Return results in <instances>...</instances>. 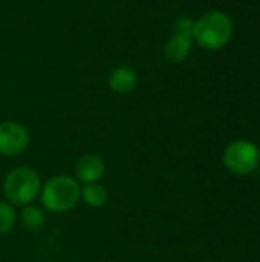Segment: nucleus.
<instances>
[{"instance_id": "nucleus-1", "label": "nucleus", "mask_w": 260, "mask_h": 262, "mask_svg": "<svg viewBox=\"0 0 260 262\" xmlns=\"http://www.w3.org/2000/svg\"><path fill=\"white\" fill-rule=\"evenodd\" d=\"M81 200V187L74 177L55 175L49 178L40 190L41 206L51 213L72 210Z\"/></svg>"}, {"instance_id": "nucleus-10", "label": "nucleus", "mask_w": 260, "mask_h": 262, "mask_svg": "<svg viewBox=\"0 0 260 262\" xmlns=\"http://www.w3.org/2000/svg\"><path fill=\"white\" fill-rule=\"evenodd\" d=\"M109 193L107 189L100 184V183H92V184H84V187H81V200L93 209L103 207L107 203Z\"/></svg>"}, {"instance_id": "nucleus-7", "label": "nucleus", "mask_w": 260, "mask_h": 262, "mask_svg": "<svg viewBox=\"0 0 260 262\" xmlns=\"http://www.w3.org/2000/svg\"><path fill=\"white\" fill-rule=\"evenodd\" d=\"M138 81L136 72L132 68L121 66L116 68L109 77V88L115 94H129L135 89Z\"/></svg>"}, {"instance_id": "nucleus-5", "label": "nucleus", "mask_w": 260, "mask_h": 262, "mask_svg": "<svg viewBox=\"0 0 260 262\" xmlns=\"http://www.w3.org/2000/svg\"><path fill=\"white\" fill-rule=\"evenodd\" d=\"M29 146V132L25 126L15 121L0 123V155L2 157H18Z\"/></svg>"}, {"instance_id": "nucleus-9", "label": "nucleus", "mask_w": 260, "mask_h": 262, "mask_svg": "<svg viewBox=\"0 0 260 262\" xmlns=\"http://www.w3.org/2000/svg\"><path fill=\"white\" fill-rule=\"evenodd\" d=\"M20 223L25 229L31 230V232H37L41 230L46 224V215L43 212V209L37 207V206H25L20 212Z\"/></svg>"}, {"instance_id": "nucleus-3", "label": "nucleus", "mask_w": 260, "mask_h": 262, "mask_svg": "<svg viewBox=\"0 0 260 262\" xmlns=\"http://www.w3.org/2000/svg\"><path fill=\"white\" fill-rule=\"evenodd\" d=\"M233 35L230 17L221 11H210L195 21L193 37L199 46L208 51L222 49Z\"/></svg>"}, {"instance_id": "nucleus-13", "label": "nucleus", "mask_w": 260, "mask_h": 262, "mask_svg": "<svg viewBox=\"0 0 260 262\" xmlns=\"http://www.w3.org/2000/svg\"><path fill=\"white\" fill-rule=\"evenodd\" d=\"M259 155H260V150H259Z\"/></svg>"}, {"instance_id": "nucleus-12", "label": "nucleus", "mask_w": 260, "mask_h": 262, "mask_svg": "<svg viewBox=\"0 0 260 262\" xmlns=\"http://www.w3.org/2000/svg\"><path fill=\"white\" fill-rule=\"evenodd\" d=\"M193 29H195V21L188 17H181L173 25V34H178V35L193 37Z\"/></svg>"}, {"instance_id": "nucleus-8", "label": "nucleus", "mask_w": 260, "mask_h": 262, "mask_svg": "<svg viewBox=\"0 0 260 262\" xmlns=\"http://www.w3.org/2000/svg\"><path fill=\"white\" fill-rule=\"evenodd\" d=\"M190 49H192V37L173 34L164 48V55L170 63H181L188 57Z\"/></svg>"}, {"instance_id": "nucleus-11", "label": "nucleus", "mask_w": 260, "mask_h": 262, "mask_svg": "<svg viewBox=\"0 0 260 262\" xmlns=\"http://www.w3.org/2000/svg\"><path fill=\"white\" fill-rule=\"evenodd\" d=\"M17 221V212L12 204L0 201V236L9 233Z\"/></svg>"}, {"instance_id": "nucleus-4", "label": "nucleus", "mask_w": 260, "mask_h": 262, "mask_svg": "<svg viewBox=\"0 0 260 262\" xmlns=\"http://www.w3.org/2000/svg\"><path fill=\"white\" fill-rule=\"evenodd\" d=\"M257 147L247 140H236L227 146L222 155L224 166L234 175H248L259 164Z\"/></svg>"}, {"instance_id": "nucleus-6", "label": "nucleus", "mask_w": 260, "mask_h": 262, "mask_svg": "<svg viewBox=\"0 0 260 262\" xmlns=\"http://www.w3.org/2000/svg\"><path fill=\"white\" fill-rule=\"evenodd\" d=\"M75 180L83 184L98 183L104 175V160L97 154H84L75 163Z\"/></svg>"}, {"instance_id": "nucleus-2", "label": "nucleus", "mask_w": 260, "mask_h": 262, "mask_svg": "<svg viewBox=\"0 0 260 262\" xmlns=\"http://www.w3.org/2000/svg\"><path fill=\"white\" fill-rule=\"evenodd\" d=\"M2 187L9 204L25 207L32 204L40 196L41 180L34 169L18 166L5 175Z\"/></svg>"}]
</instances>
